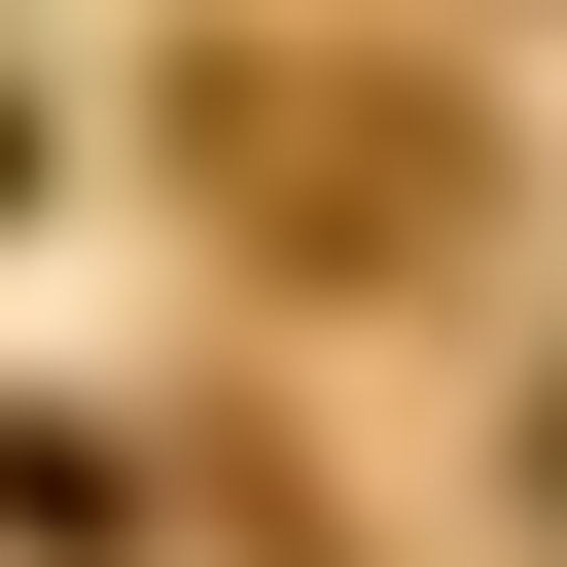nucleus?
I'll return each mask as SVG.
<instances>
[{
    "mask_svg": "<svg viewBox=\"0 0 567 567\" xmlns=\"http://www.w3.org/2000/svg\"><path fill=\"white\" fill-rule=\"evenodd\" d=\"M177 177H213L284 284H461V213H496V142H461L425 71H284V35L177 71Z\"/></svg>",
    "mask_w": 567,
    "mask_h": 567,
    "instance_id": "obj_1",
    "label": "nucleus"
},
{
    "mask_svg": "<svg viewBox=\"0 0 567 567\" xmlns=\"http://www.w3.org/2000/svg\"><path fill=\"white\" fill-rule=\"evenodd\" d=\"M532 496H567V390H532Z\"/></svg>",
    "mask_w": 567,
    "mask_h": 567,
    "instance_id": "obj_2",
    "label": "nucleus"
}]
</instances>
